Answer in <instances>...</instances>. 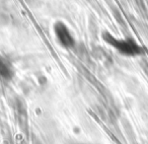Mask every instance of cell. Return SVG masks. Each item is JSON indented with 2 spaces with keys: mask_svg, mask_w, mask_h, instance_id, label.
<instances>
[{
  "mask_svg": "<svg viewBox=\"0 0 148 144\" xmlns=\"http://www.w3.org/2000/svg\"><path fill=\"white\" fill-rule=\"evenodd\" d=\"M14 76L13 66L6 58L0 57V77L4 80H11Z\"/></svg>",
  "mask_w": 148,
  "mask_h": 144,
  "instance_id": "cell-3",
  "label": "cell"
},
{
  "mask_svg": "<svg viewBox=\"0 0 148 144\" xmlns=\"http://www.w3.org/2000/svg\"><path fill=\"white\" fill-rule=\"evenodd\" d=\"M103 38L108 44L113 46L120 53L127 56H135L140 53V47L132 40H119L114 38L111 34L103 33Z\"/></svg>",
  "mask_w": 148,
  "mask_h": 144,
  "instance_id": "cell-1",
  "label": "cell"
},
{
  "mask_svg": "<svg viewBox=\"0 0 148 144\" xmlns=\"http://www.w3.org/2000/svg\"><path fill=\"white\" fill-rule=\"evenodd\" d=\"M81 144H82V143H81Z\"/></svg>",
  "mask_w": 148,
  "mask_h": 144,
  "instance_id": "cell-4",
  "label": "cell"
},
{
  "mask_svg": "<svg viewBox=\"0 0 148 144\" xmlns=\"http://www.w3.org/2000/svg\"><path fill=\"white\" fill-rule=\"evenodd\" d=\"M54 32L58 42L66 49H71L75 45V40L67 25L62 21H57L54 25Z\"/></svg>",
  "mask_w": 148,
  "mask_h": 144,
  "instance_id": "cell-2",
  "label": "cell"
}]
</instances>
